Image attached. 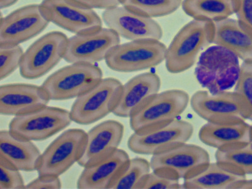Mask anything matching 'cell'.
I'll use <instances>...</instances> for the list:
<instances>
[{"instance_id": "cell-11", "label": "cell", "mask_w": 252, "mask_h": 189, "mask_svg": "<svg viewBox=\"0 0 252 189\" xmlns=\"http://www.w3.org/2000/svg\"><path fill=\"white\" fill-rule=\"evenodd\" d=\"M190 102L193 111L208 123L231 124L247 120L242 100L235 91L211 94L199 91L193 94Z\"/></svg>"}, {"instance_id": "cell-7", "label": "cell", "mask_w": 252, "mask_h": 189, "mask_svg": "<svg viewBox=\"0 0 252 189\" xmlns=\"http://www.w3.org/2000/svg\"><path fill=\"white\" fill-rule=\"evenodd\" d=\"M72 121L70 111L46 106L15 116L9 125V130L27 140L43 141L65 129Z\"/></svg>"}, {"instance_id": "cell-36", "label": "cell", "mask_w": 252, "mask_h": 189, "mask_svg": "<svg viewBox=\"0 0 252 189\" xmlns=\"http://www.w3.org/2000/svg\"><path fill=\"white\" fill-rule=\"evenodd\" d=\"M231 189H252V180L247 179L238 182L231 187Z\"/></svg>"}, {"instance_id": "cell-31", "label": "cell", "mask_w": 252, "mask_h": 189, "mask_svg": "<svg viewBox=\"0 0 252 189\" xmlns=\"http://www.w3.org/2000/svg\"><path fill=\"white\" fill-rule=\"evenodd\" d=\"M179 179L168 173L153 171L146 177L141 189H179L182 188Z\"/></svg>"}, {"instance_id": "cell-10", "label": "cell", "mask_w": 252, "mask_h": 189, "mask_svg": "<svg viewBox=\"0 0 252 189\" xmlns=\"http://www.w3.org/2000/svg\"><path fill=\"white\" fill-rule=\"evenodd\" d=\"M193 133L192 124L175 119L165 125L134 132L128 139L127 146L134 154L154 155L187 143Z\"/></svg>"}, {"instance_id": "cell-22", "label": "cell", "mask_w": 252, "mask_h": 189, "mask_svg": "<svg viewBox=\"0 0 252 189\" xmlns=\"http://www.w3.org/2000/svg\"><path fill=\"white\" fill-rule=\"evenodd\" d=\"M129 159L125 151L117 150L107 158L85 167L78 180L77 188L109 189Z\"/></svg>"}, {"instance_id": "cell-13", "label": "cell", "mask_w": 252, "mask_h": 189, "mask_svg": "<svg viewBox=\"0 0 252 189\" xmlns=\"http://www.w3.org/2000/svg\"><path fill=\"white\" fill-rule=\"evenodd\" d=\"M120 44V37L109 28L78 33L69 38L64 60L70 64H94L105 60Z\"/></svg>"}, {"instance_id": "cell-38", "label": "cell", "mask_w": 252, "mask_h": 189, "mask_svg": "<svg viewBox=\"0 0 252 189\" xmlns=\"http://www.w3.org/2000/svg\"></svg>"}, {"instance_id": "cell-16", "label": "cell", "mask_w": 252, "mask_h": 189, "mask_svg": "<svg viewBox=\"0 0 252 189\" xmlns=\"http://www.w3.org/2000/svg\"><path fill=\"white\" fill-rule=\"evenodd\" d=\"M102 17L108 28L130 41L160 40L163 37V29L154 19L132 12L123 5L105 10Z\"/></svg>"}, {"instance_id": "cell-23", "label": "cell", "mask_w": 252, "mask_h": 189, "mask_svg": "<svg viewBox=\"0 0 252 189\" xmlns=\"http://www.w3.org/2000/svg\"><path fill=\"white\" fill-rule=\"evenodd\" d=\"M247 175L220 163H209L184 179L182 188L186 189H231Z\"/></svg>"}, {"instance_id": "cell-33", "label": "cell", "mask_w": 252, "mask_h": 189, "mask_svg": "<svg viewBox=\"0 0 252 189\" xmlns=\"http://www.w3.org/2000/svg\"><path fill=\"white\" fill-rule=\"evenodd\" d=\"M62 188V182L59 177L39 176L26 186L29 189H59Z\"/></svg>"}, {"instance_id": "cell-26", "label": "cell", "mask_w": 252, "mask_h": 189, "mask_svg": "<svg viewBox=\"0 0 252 189\" xmlns=\"http://www.w3.org/2000/svg\"><path fill=\"white\" fill-rule=\"evenodd\" d=\"M151 169L150 162L143 158L129 159L109 189H141L146 177L150 173Z\"/></svg>"}, {"instance_id": "cell-24", "label": "cell", "mask_w": 252, "mask_h": 189, "mask_svg": "<svg viewBox=\"0 0 252 189\" xmlns=\"http://www.w3.org/2000/svg\"><path fill=\"white\" fill-rule=\"evenodd\" d=\"M199 138L205 145L221 149L228 146L252 143V126L247 123L216 124L208 123L202 126Z\"/></svg>"}, {"instance_id": "cell-27", "label": "cell", "mask_w": 252, "mask_h": 189, "mask_svg": "<svg viewBox=\"0 0 252 189\" xmlns=\"http://www.w3.org/2000/svg\"><path fill=\"white\" fill-rule=\"evenodd\" d=\"M215 158L243 174H252V143L218 149Z\"/></svg>"}, {"instance_id": "cell-5", "label": "cell", "mask_w": 252, "mask_h": 189, "mask_svg": "<svg viewBox=\"0 0 252 189\" xmlns=\"http://www.w3.org/2000/svg\"><path fill=\"white\" fill-rule=\"evenodd\" d=\"M166 49L160 40H132L115 47L105 63L110 69L120 73L145 70L165 61Z\"/></svg>"}, {"instance_id": "cell-37", "label": "cell", "mask_w": 252, "mask_h": 189, "mask_svg": "<svg viewBox=\"0 0 252 189\" xmlns=\"http://www.w3.org/2000/svg\"><path fill=\"white\" fill-rule=\"evenodd\" d=\"M18 1L19 0H0V8L3 10V9L10 7Z\"/></svg>"}, {"instance_id": "cell-6", "label": "cell", "mask_w": 252, "mask_h": 189, "mask_svg": "<svg viewBox=\"0 0 252 189\" xmlns=\"http://www.w3.org/2000/svg\"><path fill=\"white\" fill-rule=\"evenodd\" d=\"M87 133L80 129L66 130L49 145L40 157L39 176L60 177L80 160L84 152Z\"/></svg>"}, {"instance_id": "cell-8", "label": "cell", "mask_w": 252, "mask_h": 189, "mask_svg": "<svg viewBox=\"0 0 252 189\" xmlns=\"http://www.w3.org/2000/svg\"><path fill=\"white\" fill-rule=\"evenodd\" d=\"M190 101L182 90L173 89L158 93L130 118L134 132L169 123L185 111Z\"/></svg>"}, {"instance_id": "cell-3", "label": "cell", "mask_w": 252, "mask_h": 189, "mask_svg": "<svg viewBox=\"0 0 252 189\" xmlns=\"http://www.w3.org/2000/svg\"><path fill=\"white\" fill-rule=\"evenodd\" d=\"M100 67L94 64L72 63L49 76L42 87L51 100L76 98L102 80Z\"/></svg>"}, {"instance_id": "cell-15", "label": "cell", "mask_w": 252, "mask_h": 189, "mask_svg": "<svg viewBox=\"0 0 252 189\" xmlns=\"http://www.w3.org/2000/svg\"><path fill=\"white\" fill-rule=\"evenodd\" d=\"M210 163V157L201 146L183 143L159 154L152 155V171L172 175L177 179H186L195 171Z\"/></svg>"}, {"instance_id": "cell-34", "label": "cell", "mask_w": 252, "mask_h": 189, "mask_svg": "<svg viewBox=\"0 0 252 189\" xmlns=\"http://www.w3.org/2000/svg\"><path fill=\"white\" fill-rule=\"evenodd\" d=\"M237 20L252 31V0H238Z\"/></svg>"}, {"instance_id": "cell-1", "label": "cell", "mask_w": 252, "mask_h": 189, "mask_svg": "<svg viewBox=\"0 0 252 189\" xmlns=\"http://www.w3.org/2000/svg\"><path fill=\"white\" fill-rule=\"evenodd\" d=\"M213 22L193 20L178 32L166 49V68L178 74L195 64L202 51L212 44Z\"/></svg>"}, {"instance_id": "cell-4", "label": "cell", "mask_w": 252, "mask_h": 189, "mask_svg": "<svg viewBox=\"0 0 252 189\" xmlns=\"http://www.w3.org/2000/svg\"><path fill=\"white\" fill-rule=\"evenodd\" d=\"M123 86L118 79L102 78L89 91L76 98L70 111L72 121L78 125H91L113 112Z\"/></svg>"}, {"instance_id": "cell-25", "label": "cell", "mask_w": 252, "mask_h": 189, "mask_svg": "<svg viewBox=\"0 0 252 189\" xmlns=\"http://www.w3.org/2000/svg\"><path fill=\"white\" fill-rule=\"evenodd\" d=\"M238 0H183L184 12L193 20L216 22L235 14Z\"/></svg>"}, {"instance_id": "cell-18", "label": "cell", "mask_w": 252, "mask_h": 189, "mask_svg": "<svg viewBox=\"0 0 252 189\" xmlns=\"http://www.w3.org/2000/svg\"><path fill=\"white\" fill-rule=\"evenodd\" d=\"M42 86L14 83L0 87V114L17 116L47 106L50 101Z\"/></svg>"}, {"instance_id": "cell-20", "label": "cell", "mask_w": 252, "mask_h": 189, "mask_svg": "<svg viewBox=\"0 0 252 189\" xmlns=\"http://www.w3.org/2000/svg\"><path fill=\"white\" fill-rule=\"evenodd\" d=\"M40 151L32 141L19 138L10 131H0V161L25 172L37 170Z\"/></svg>"}, {"instance_id": "cell-29", "label": "cell", "mask_w": 252, "mask_h": 189, "mask_svg": "<svg viewBox=\"0 0 252 189\" xmlns=\"http://www.w3.org/2000/svg\"><path fill=\"white\" fill-rule=\"evenodd\" d=\"M235 92L242 100L247 120L252 121V62H243Z\"/></svg>"}, {"instance_id": "cell-12", "label": "cell", "mask_w": 252, "mask_h": 189, "mask_svg": "<svg viewBox=\"0 0 252 189\" xmlns=\"http://www.w3.org/2000/svg\"><path fill=\"white\" fill-rule=\"evenodd\" d=\"M49 23L41 4L22 6L1 18L0 45L23 43L41 33Z\"/></svg>"}, {"instance_id": "cell-9", "label": "cell", "mask_w": 252, "mask_h": 189, "mask_svg": "<svg viewBox=\"0 0 252 189\" xmlns=\"http://www.w3.org/2000/svg\"><path fill=\"white\" fill-rule=\"evenodd\" d=\"M67 41L68 38L61 32H51L42 36L24 52L20 75L28 80L46 75L64 59Z\"/></svg>"}, {"instance_id": "cell-17", "label": "cell", "mask_w": 252, "mask_h": 189, "mask_svg": "<svg viewBox=\"0 0 252 189\" xmlns=\"http://www.w3.org/2000/svg\"><path fill=\"white\" fill-rule=\"evenodd\" d=\"M125 127L121 123L108 120L94 126L87 133L84 152L78 162L83 167L103 160L118 150Z\"/></svg>"}, {"instance_id": "cell-30", "label": "cell", "mask_w": 252, "mask_h": 189, "mask_svg": "<svg viewBox=\"0 0 252 189\" xmlns=\"http://www.w3.org/2000/svg\"><path fill=\"white\" fill-rule=\"evenodd\" d=\"M24 54L19 45H0V80L7 78L20 67Z\"/></svg>"}, {"instance_id": "cell-19", "label": "cell", "mask_w": 252, "mask_h": 189, "mask_svg": "<svg viewBox=\"0 0 252 189\" xmlns=\"http://www.w3.org/2000/svg\"><path fill=\"white\" fill-rule=\"evenodd\" d=\"M160 78L153 72L134 76L123 86L118 105L112 112L119 118H130L156 94L161 88Z\"/></svg>"}, {"instance_id": "cell-2", "label": "cell", "mask_w": 252, "mask_h": 189, "mask_svg": "<svg viewBox=\"0 0 252 189\" xmlns=\"http://www.w3.org/2000/svg\"><path fill=\"white\" fill-rule=\"evenodd\" d=\"M239 60L223 47H209L199 56L195 69V78L211 94L228 91L235 86L239 76Z\"/></svg>"}, {"instance_id": "cell-21", "label": "cell", "mask_w": 252, "mask_h": 189, "mask_svg": "<svg viewBox=\"0 0 252 189\" xmlns=\"http://www.w3.org/2000/svg\"><path fill=\"white\" fill-rule=\"evenodd\" d=\"M212 44L224 47L243 62H252V31L238 20L214 22Z\"/></svg>"}, {"instance_id": "cell-35", "label": "cell", "mask_w": 252, "mask_h": 189, "mask_svg": "<svg viewBox=\"0 0 252 189\" xmlns=\"http://www.w3.org/2000/svg\"><path fill=\"white\" fill-rule=\"evenodd\" d=\"M73 1L89 8L107 10V9L120 5L122 0H73Z\"/></svg>"}, {"instance_id": "cell-14", "label": "cell", "mask_w": 252, "mask_h": 189, "mask_svg": "<svg viewBox=\"0 0 252 189\" xmlns=\"http://www.w3.org/2000/svg\"><path fill=\"white\" fill-rule=\"evenodd\" d=\"M40 4L50 22L75 34L102 28V20L94 9L73 0H43Z\"/></svg>"}, {"instance_id": "cell-28", "label": "cell", "mask_w": 252, "mask_h": 189, "mask_svg": "<svg viewBox=\"0 0 252 189\" xmlns=\"http://www.w3.org/2000/svg\"><path fill=\"white\" fill-rule=\"evenodd\" d=\"M183 0H122L121 4L139 15L152 18L172 14L182 6Z\"/></svg>"}, {"instance_id": "cell-32", "label": "cell", "mask_w": 252, "mask_h": 189, "mask_svg": "<svg viewBox=\"0 0 252 189\" xmlns=\"http://www.w3.org/2000/svg\"><path fill=\"white\" fill-rule=\"evenodd\" d=\"M0 189H26L20 170L2 161H0Z\"/></svg>"}]
</instances>
